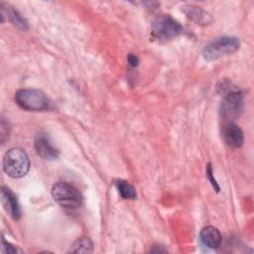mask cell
Instances as JSON below:
<instances>
[{
  "label": "cell",
  "instance_id": "6da1fadb",
  "mask_svg": "<svg viewBox=\"0 0 254 254\" xmlns=\"http://www.w3.org/2000/svg\"><path fill=\"white\" fill-rule=\"evenodd\" d=\"M29 169V158L22 149L12 148L5 154L3 159V170L10 178H22L27 175Z\"/></svg>",
  "mask_w": 254,
  "mask_h": 254
},
{
  "label": "cell",
  "instance_id": "7a4b0ae2",
  "mask_svg": "<svg viewBox=\"0 0 254 254\" xmlns=\"http://www.w3.org/2000/svg\"><path fill=\"white\" fill-rule=\"evenodd\" d=\"M182 32V25L170 15H159L152 21L151 34L159 42L171 41L181 35Z\"/></svg>",
  "mask_w": 254,
  "mask_h": 254
},
{
  "label": "cell",
  "instance_id": "3957f363",
  "mask_svg": "<svg viewBox=\"0 0 254 254\" xmlns=\"http://www.w3.org/2000/svg\"><path fill=\"white\" fill-rule=\"evenodd\" d=\"M16 103L29 111H42L50 108V100L46 94L38 89H20L15 93Z\"/></svg>",
  "mask_w": 254,
  "mask_h": 254
},
{
  "label": "cell",
  "instance_id": "277c9868",
  "mask_svg": "<svg viewBox=\"0 0 254 254\" xmlns=\"http://www.w3.org/2000/svg\"><path fill=\"white\" fill-rule=\"evenodd\" d=\"M52 195L60 205L68 209H74L81 205L82 195L80 191L68 183L59 182L52 189Z\"/></svg>",
  "mask_w": 254,
  "mask_h": 254
},
{
  "label": "cell",
  "instance_id": "5b68a950",
  "mask_svg": "<svg viewBox=\"0 0 254 254\" xmlns=\"http://www.w3.org/2000/svg\"><path fill=\"white\" fill-rule=\"evenodd\" d=\"M240 47V42L235 37H221L213 40L204 47L202 55L204 60L211 62L221 57L235 53Z\"/></svg>",
  "mask_w": 254,
  "mask_h": 254
},
{
  "label": "cell",
  "instance_id": "8992f818",
  "mask_svg": "<svg viewBox=\"0 0 254 254\" xmlns=\"http://www.w3.org/2000/svg\"><path fill=\"white\" fill-rule=\"evenodd\" d=\"M243 111V94L238 89H231L224 93L220 105V115L225 120H234Z\"/></svg>",
  "mask_w": 254,
  "mask_h": 254
},
{
  "label": "cell",
  "instance_id": "52a82bcc",
  "mask_svg": "<svg viewBox=\"0 0 254 254\" xmlns=\"http://www.w3.org/2000/svg\"><path fill=\"white\" fill-rule=\"evenodd\" d=\"M35 149L37 154L45 160H55L59 157V151L52 145L49 136L39 133L35 138Z\"/></svg>",
  "mask_w": 254,
  "mask_h": 254
},
{
  "label": "cell",
  "instance_id": "ba28073f",
  "mask_svg": "<svg viewBox=\"0 0 254 254\" xmlns=\"http://www.w3.org/2000/svg\"><path fill=\"white\" fill-rule=\"evenodd\" d=\"M222 137L224 142L233 148L241 147L244 142V135L242 130L233 122H228L223 126Z\"/></svg>",
  "mask_w": 254,
  "mask_h": 254
},
{
  "label": "cell",
  "instance_id": "9c48e42d",
  "mask_svg": "<svg viewBox=\"0 0 254 254\" xmlns=\"http://www.w3.org/2000/svg\"><path fill=\"white\" fill-rule=\"evenodd\" d=\"M1 201L7 212L13 219H19L21 217V208L18 199L14 192L7 187L1 188Z\"/></svg>",
  "mask_w": 254,
  "mask_h": 254
},
{
  "label": "cell",
  "instance_id": "30bf717a",
  "mask_svg": "<svg viewBox=\"0 0 254 254\" xmlns=\"http://www.w3.org/2000/svg\"><path fill=\"white\" fill-rule=\"evenodd\" d=\"M201 243L211 249H216L221 244V234L219 230L213 226H206L199 233Z\"/></svg>",
  "mask_w": 254,
  "mask_h": 254
},
{
  "label": "cell",
  "instance_id": "8fae6325",
  "mask_svg": "<svg viewBox=\"0 0 254 254\" xmlns=\"http://www.w3.org/2000/svg\"><path fill=\"white\" fill-rule=\"evenodd\" d=\"M185 13L189 19L199 25H207L211 21L210 15L196 6L185 7Z\"/></svg>",
  "mask_w": 254,
  "mask_h": 254
},
{
  "label": "cell",
  "instance_id": "7c38bea8",
  "mask_svg": "<svg viewBox=\"0 0 254 254\" xmlns=\"http://www.w3.org/2000/svg\"><path fill=\"white\" fill-rule=\"evenodd\" d=\"M1 13L2 16H7V18L10 20V22L13 23V25L17 26L19 29L23 30V31H27L28 30V23L25 20V18L19 13V11H17L16 9H14L11 6H3L2 4V9H1Z\"/></svg>",
  "mask_w": 254,
  "mask_h": 254
},
{
  "label": "cell",
  "instance_id": "4fadbf2b",
  "mask_svg": "<svg viewBox=\"0 0 254 254\" xmlns=\"http://www.w3.org/2000/svg\"><path fill=\"white\" fill-rule=\"evenodd\" d=\"M93 251V243L88 237H79L70 247L72 253H90Z\"/></svg>",
  "mask_w": 254,
  "mask_h": 254
},
{
  "label": "cell",
  "instance_id": "5bb4252c",
  "mask_svg": "<svg viewBox=\"0 0 254 254\" xmlns=\"http://www.w3.org/2000/svg\"><path fill=\"white\" fill-rule=\"evenodd\" d=\"M116 187L120 195L124 199H135L136 198V191L133 186H131L128 182L123 180H118L116 182Z\"/></svg>",
  "mask_w": 254,
  "mask_h": 254
},
{
  "label": "cell",
  "instance_id": "9a60e30c",
  "mask_svg": "<svg viewBox=\"0 0 254 254\" xmlns=\"http://www.w3.org/2000/svg\"><path fill=\"white\" fill-rule=\"evenodd\" d=\"M0 251H1V253H17V252H19V250L15 246H13L11 243L7 242L4 239V237L1 238Z\"/></svg>",
  "mask_w": 254,
  "mask_h": 254
},
{
  "label": "cell",
  "instance_id": "2e32d148",
  "mask_svg": "<svg viewBox=\"0 0 254 254\" xmlns=\"http://www.w3.org/2000/svg\"><path fill=\"white\" fill-rule=\"evenodd\" d=\"M206 177H207V179L209 180V182H210L211 186L213 187V189H214L216 191H219L220 189H219V186H218V184L216 183V181H215V179H214V177H213L212 168H211L210 164H207V166H206Z\"/></svg>",
  "mask_w": 254,
  "mask_h": 254
},
{
  "label": "cell",
  "instance_id": "e0dca14e",
  "mask_svg": "<svg viewBox=\"0 0 254 254\" xmlns=\"http://www.w3.org/2000/svg\"><path fill=\"white\" fill-rule=\"evenodd\" d=\"M8 127H9L8 123H6L4 119H2L1 120V127H0V129H1V142H2V144H4L6 138L9 136V131H6V128H8Z\"/></svg>",
  "mask_w": 254,
  "mask_h": 254
},
{
  "label": "cell",
  "instance_id": "ac0fdd59",
  "mask_svg": "<svg viewBox=\"0 0 254 254\" xmlns=\"http://www.w3.org/2000/svg\"><path fill=\"white\" fill-rule=\"evenodd\" d=\"M127 61H128V64H129L131 66H133V67L137 66L138 64H139L138 58H137L135 55H133V54H129V55L127 56Z\"/></svg>",
  "mask_w": 254,
  "mask_h": 254
},
{
  "label": "cell",
  "instance_id": "d6986e66",
  "mask_svg": "<svg viewBox=\"0 0 254 254\" xmlns=\"http://www.w3.org/2000/svg\"><path fill=\"white\" fill-rule=\"evenodd\" d=\"M167 250L166 249H164L162 246H160L159 248H158V245H155V246H153V248L152 249H150V252H156V253H161V252H166Z\"/></svg>",
  "mask_w": 254,
  "mask_h": 254
}]
</instances>
